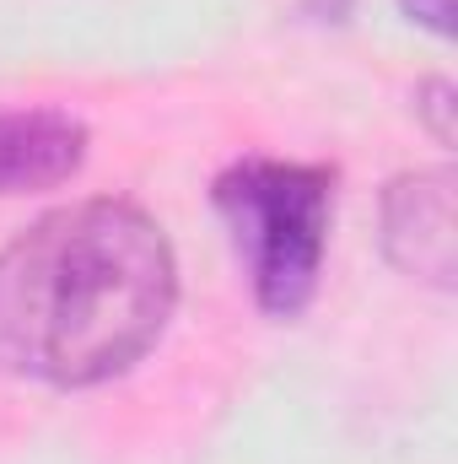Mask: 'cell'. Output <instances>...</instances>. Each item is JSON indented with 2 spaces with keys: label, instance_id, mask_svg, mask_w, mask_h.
Returning <instances> with one entry per match:
<instances>
[{
  "label": "cell",
  "instance_id": "obj_1",
  "mask_svg": "<svg viewBox=\"0 0 458 464\" xmlns=\"http://www.w3.org/2000/svg\"><path fill=\"white\" fill-rule=\"evenodd\" d=\"M178 308V259L135 200L43 211L0 248V372L92 389L129 372Z\"/></svg>",
  "mask_w": 458,
  "mask_h": 464
},
{
  "label": "cell",
  "instance_id": "obj_2",
  "mask_svg": "<svg viewBox=\"0 0 458 464\" xmlns=\"http://www.w3.org/2000/svg\"><path fill=\"white\" fill-rule=\"evenodd\" d=\"M253 303L270 319H297L324 281V254L335 227V168L243 157L211 189Z\"/></svg>",
  "mask_w": 458,
  "mask_h": 464
},
{
  "label": "cell",
  "instance_id": "obj_3",
  "mask_svg": "<svg viewBox=\"0 0 458 464\" xmlns=\"http://www.w3.org/2000/svg\"><path fill=\"white\" fill-rule=\"evenodd\" d=\"M383 254L410 281L453 292L458 281V217H453V173L415 168L388 179L383 189Z\"/></svg>",
  "mask_w": 458,
  "mask_h": 464
},
{
  "label": "cell",
  "instance_id": "obj_4",
  "mask_svg": "<svg viewBox=\"0 0 458 464\" xmlns=\"http://www.w3.org/2000/svg\"><path fill=\"white\" fill-rule=\"evenodd\" d=\"M87 124L65 109H0V195H38L76 179Z\"/></svg>",
  "mask_w": 458,
  "mask_h": 464
},
{
  "label": "cell",
  "instance_id": "obj_5",
  "mask_svg": "<svg viewBox=\"0 0 458 464\" xmlns=\"http://www.w3.org/2000/svg\"><path fill=\"white\" fill-rule=\"evenodd\" d=\"M453 82H421L415 87V114L426 119V130L437 135V146H453L458 135V103H453Z\"/></svg>",
  "mask_w": 458,
  "mask_h": 464
},
{
  "label": "cell",
  "instance_id": "obj_6",
  "mask_svg": "<svg viewBox=\"0 0 458 464\" xmlns=\"http://www.w3.org/2000/svg\"><path fill=\"white\" fill-rule=\"evenodd\" d=\"M399 11H405L415 27H426V33H437V38H453V0H399Z\"/></svg>",
  "mask_w": 458,
  "mask_h": 464
}]
</instances>
